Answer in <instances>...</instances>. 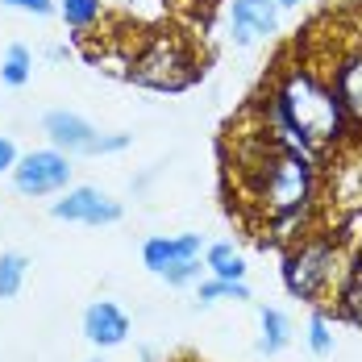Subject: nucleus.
<instances>
[{
  "label": "nucleus",
  "instance_id": "obj_7",
  "mask_svg": "<svg viewBox=\"0 0 362 362\" xmlns=\"http://www.w3.org/2000/svg\"><path fill=\"white\" fill-rule=\"evenodd\" d=\"M229 30L238 46H254L258 37L279 30V4L275 0H233L229 4Z\"/></svg>",
  "mask_w": 362,
  "mask_h": 362
},
{
  "label": "nucleus",
  "instance_id": "obj_6",
  "mask_svg": "<svg viewBox=\"0 0 362 362\" xmlns=\"http://www.w3.org/2000/svg\"><path fill=\"white\" fill-rule=\"evenodd\" d=\"M59 221H83V225H117L121 221V204L100 187H67L63 200H54L50 209Z\"/></svg>",
  "mask_w": 362,
  "mask_h": 362
},
{
  "label": "nucleus",
  "instance_id": "obj_18",
  "mask_svg": "<svg viewBox=\"0 0 362 362\" xmlns=\"http://www.w3.org/2000/svg\"><path fill=\"white\" fill-rule=\"evenodd\" d=\"M213 300H250V288H246V279H204L200 304H213Z\"/></svg>",
  "mask_w": 362,
  "mask_h": 362
},
{
  "label": "nucleus",
  "instance_id": "obj_22",
  "mask_svg": "<svg viewBox=\"0 0 362 362\" xmlns=\"http://www.w3.org/2000/svg\"><path fill=\"white\" fill-rule=\"evenodd\" d=\"M129 146V134H100L96 138V154H121Z\"/></svg>",
  "mask_w": 362,
  "mask_h": 362
},
{
  "label": "nucleus",
  "instance_id": "obj_2",
  "mask_svg": "<svg viewBox=\"0 0 362 362\" xmlns=\"http://www.w3.org/2000/svg\"><path fill=\"white\" fill-rule=\"evenodd\" d=\"M242 175L250 200L267 213V221L288 217V213H308L317 204V158L304 146H291L275 134H262L254 142V154L242 158Z\"/></svg>",
  "mask_w": 362,
  "mask_h": 362
},
{
  "label": "nucleus",
  "instance_id": "obj_17",
  "mask_svg": "<svg viewBox=\"0 0 362 362\" xmlns=\"http://www.w3.org/2000/svg\"><path fill=\"white\" fill-rule=\"evenodd\" d=\"M25 271H30V258L17 250L0 254V300H13L21 284H25Z\"/></svg>",
  "mask_w": 362,
  "mask_h": 362
},
{
  "label": "nucleus",
  "instance_id": "obj_13",
  "mask_svg": "<svg viewBox=\"0 0 362 362\" xmlns=\"http://www.w3.org/2000/svg\"><path fill=\"white\" fill-rule=\"evenodd\" d=\"M30 75H34V54H30V46L13 42V46L4 50V59H0V83H8V88H25Z\"/></svg>",
  "mask_w": 362,
  "mask_h": 362
},
{
  "label": "nucleus",
  "instance_id": "obj_14",
  "mask_svg": "<svg viewBox=\"0 0 362 362\" xmlns=\"http://www.w3.org/2000/svg\"><path fill=\"white\" fill-rule=\"evenodd\" d=\"M291 337V321L279 313V308H262V337H258V354L275 358Z\"/></svg>",
  "mask_w": 362,
  "mask_h": 362
},
{
  "label": "nucleus",
  "instance_id": "obj_12",
  "mask_svg": "<svg viewBox=\"0 0 362 362\" xmlns=\"http://www.w3.org/2000/svg\"><path fill=\"white\" fill-rule=\"evenodd\" d=\"M333 192L346 209H362V150H346L333 175Z\"/></svg>",
  "mask_w": 362,
  "mask_h": 362
},
{
  "label": "nucleus",
  "instance_id": "obj_11",
  "mask_svg": "<svg viewBox=\"0 0 362 362\" xmlns=\"http://www.w3.org/2000/svg\"><path fill=\"white\" fill-rule=\"evenodd\" d=\"M200 254H204L200 233H180V238H150V242L142 246V262L154 271V275H163L167 267L187 262V258H200Z\"/></svg>",
  "mask_w": 362,
  "mask_h": 362
},
{
  "label": "nucleus",
  "instance_id": "obj_9",
  "mask_svg": "<svg viewBox=\"0 0 362 362\" xmlns=\"http://www.w3.org/2000/svg\"><path fill=\"white\" fill-rule=\"evenodd\" d=\"M337 100H341V112L350 121V129H362V50H350L333 63V75H329Z\"/></svg>",
  "mask_w": 362,
  "mask_h": 362
},
{
  "label": "nucleus",
  "instance_id": "obj_24",
  "mask_svg": "<svg viewBox=\"0 0 362 362\" xmlns=\"http://www.w3.org/2000/svg\"><path fill=\"white\" fill-rule=\"evenodd\" d=\"M175 4H183V8H200V4H209V0H175Z\"/></svg>",
  "mask_w": 362,
  "mask_h": 362
},
{
  "label": "nucleus",
  "instance_id": "obj_5",
  "mask_svg": "<svg viewBox=\"0 0 362 362\" xmlns=\"http://www.w3.org/2000/svg\"><path fill=\"white\" fill-rule=\"evenodd\" d=\"M67 183H71V154L54 146L21 154L13 167V187L21 196H54V192H67Z\"/></svg>",
  "mask_w": 362,
  "mask_h": 362
},
{
  "label": "nucleus",
  "instance_id": "obj_15",
  "mask_svg": "<svg viewBox=\"0 0 362 362\" xmlns=\"http://www.w3.org/2000/svg\"><path fill=\"white\" fill-rule=\"evenodd\" d=\"M204 267L213 271V279H246V258L233 250L229 242H217L204 250Z\"/></svg>",
  "mask_w": 362,
  "mask_h": 362
},
{
  "label": "nucleus",
  "instance_id": "obj_4",
  "mask_svg": "<svg viewBox=\"0 0 362 362\" xmlns=\"http://www.w3.org/2000/svg\"><path fill=\"white\" fill-rule=\"evenodd\" d=\"M337 262L341 250L329 233H308L300 242H291L284 254V288L296 300H308L317 304L329 288H333V275H337Z\"/></svg>",
  "mask_w": 362,
  "mask_h": 362
},
{
  "label": "nucleus",
  "instance_id": "obj_21",
  "mask_svg": "<svg viewBox=\"0 0 362 362\" xmlns=\"http://www.w3.org/2000/svg\"><path fill=\"white\" fill-rule=\"evenodd\" d=\"M0 4H8V8H21V13H34V17H50L59 4L54 0H0Z\"/></svg>",
  "mask_w": 362,
  "mask_h": 362
},
{
  "label": "nucleus",
  "instance_id": "obj_23",
  "mask_svg": "<svg viewBox=\"0 0 362 362\" xmlns=\"http://www.w3.org/2000/svg\"><path fill=\"white\" fill-rule=\"evenodd\" d=\"M17 142L13 138H0V175H13V167H17Z\"/></svg>",
  "mask_w": 362,
  "mask_h": 362
},
{
  "label": "nucleus",
  "instance_id": "obj_3",
  "mask_svg": "<svg viewBox=\"0 0 362 362\" xmlns=\"http://www.w3.org/2000/svg\"><path fill=\"white\" fill-rule=\"evenodd\" d=\"M125 75L134 83H142V88H154V92H183L187 83L200 79V59L187 46V37L158 30L138 46V54H129V71Z\"/></svg>",
  "mask_w": 362,
  "mask_h": 362
},
{
  "label": "nucleus",
  "instance_id": "obj_20",
  "mask_svg": "<svg viewBox=\"0 0 362 362\" xmlns=\"http://www.w3.org/2000/svg\"><path fill=\"white\" fill-rule=\"evenodd\" d=\"M163 279H167L171 288H183V284L200 279V258H187V262H175V267H167V271H163Z\"/></svg>",
  "mask_w": 362,
  "mask_h": 362
},
{
  "label": "nucleus",
  "instance_id": "obj_19",
  "mask_svg": "<svg viewBox=\"0 0 362 362\" xmlns=\"http://www.w3.org/2000/svg\"><path fill=\"white\" fill-rule=\"evenodd\" d=\"M308 350H313L317 358H329V354H333V329H329V317L321 308H317L313 321H308Z\"/></svg>",
  "mask_w": 362,
  "mask_h": 362
},
{
  "label": "nucleus",
  "instance_id": "obj_8",
  "mask_svg": "<svg viewBox=\"0 0 362 362\" xmlns=\"http://www.w3.org/2000/svg\"><path fill=\"white\" fill-rule=\"evenodd\" d=\"M42 129H46V138L54 150H63V154H96V129L79 117V112H67V109H54L42 117Z\"/></svg>",
  "mask_w": 362,
  "mask_h": 362
},
{
  "label": "nucleus",
  "instance_id": "obj_1",
  "mask_svg": "<svg viewBox=\"0 0 362 362\" xmlns=\"http://www.w3.org/2000/svg\"><path fill=\"white\" fill-rule=\"evenodd\" d=\"M267 121L275 138L304 146L308 154L321 146H341L350 134V121L341 112L333 83L308 63H288L275 75L267 96Z\"/></svg>",
  "mask_w": 362,
  "mask_h": 362
},
{
  "label": "nucleus",
  "instance_id": "obj_26",
  "mask_svg": "<svg viewBox=\"0 0 362 362\" xmlns=\"http://www.w3.org/2000/svg\"><path fill=\"white\" fill-rule=\"evenodd\" d=\"M88 362H105V358H88Z\"/></svg>",
  "mask_w": 362,
  "mask_h": 362
},
{
  "label": "nucleus",
  "instance_id": "obj_16",
  "mask_svg": "<svg viewBox=\"0 0 362 362\" xmlns=\"http://www.w3.org/2000/svg\"><path fill=\"white\" fill-rule=\"evenodd\" d=\"M100 13H105V0H59V17L71 34L92 30L100 21Z\"/></svg>",
  "mask_w": 362,
  "mask_h": 362
},
{
  "label": "nucleus",
  "instance_id": "obj_25",
  "mask_svg": "<svg viewBox=\"0 0 362 362\" xmlns=\"http://www.w3.org/2000/svg\"><path fill=\"white\" fill-rule=\"evenodd\" d=\"M279 8H296V4H304V0H275Z\"/></svg>",
  "mask_w": 362,
  "mask_h": 362
},
{
  "label": "nucleus",
  "instance_id": "obj_10",
  "mask_svg": "<svg viewBox=\"0 0 362 362\" xmlns=\"http://www.w3.org/2000/svg\"><path fill=\"white\" fill-rule=\"evenodd\" d=\"M83 337H88L92 346H100V350L121 346V341L129 337V317H125L112 300H96V304H88V313H83Z\"/></svg>",
  "mask_w": 362,
  "mask_h": 362
}]
</instances>
